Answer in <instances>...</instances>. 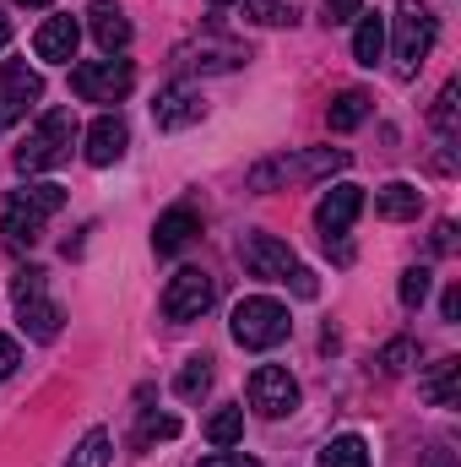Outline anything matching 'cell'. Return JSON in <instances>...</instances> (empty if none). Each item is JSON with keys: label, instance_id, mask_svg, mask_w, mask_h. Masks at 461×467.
Listing matches in <instances>:
<instances>
[{"label": "cell", "instance_id": "cell-1", "mask_svg": "<svg viewBox=\"0 0 461 467\" xmlns=\"http://www.w3.org/2000/svg\"><path fill=\"white\" fill-rule=\"evenodd\" d=\"M60 207H66V191H60V185H27V191H11V196L0 202V234H5V244L33 250V244L44 239V223H49Z\"/></svg>", "mask_w": 461, "mask_h": 467}, {"label": "cell", "instance_id": "cell-2", "mask_svg": "<svg viewBox=\"0 0 461 467\" xmlns=\"http://www.w3.org/2000/svg\"><path fill=\"white\" fill-rule=\"evenodd\" d=\"M77 115L71 109H49V115H38V125L27 130V141L16 147V174H44V169H60L66 158H71V147H77Z\"/></svg>", "mask_w": 461, "mask_h": 467}, {"label": "cell", "instance_id": "cell-3", "mask_svg": "<svg viewBox=\"0 0 461 467\" xmlns=\"http://www.w3.org/2000/svg\"><path fill=\"white\" fill-rule=\"evenodd\" d=\"M229 332H233V343H239V348L266 353V348H277V343H288L293 316H288V305H277V299L255 294V299H239V305H233Z\"/></svg>", "mask_w": 461, "mask_h": 467}, {"label": "cell", "instance_id": "cell-4", "mask_svg": "<svg viewBox=\"0 0 461 467\" xmlns=\"http://www.w3.org/2000/svg\"><path fill=\"white\" fill-rule=\"evenodd\" d=\"M347 158L343 147H315V152H299V158H261L255 169H250V191H277V185H288V180H326V174H343Z\"/></svg>", "mask_w": 461, "mask_h": 467}, {"label": "cell", "instance_id": "cell-5", "mask_svg": "<svg viewBox=\"0 0 461 467\" xmlns=\"http://www.w3.org/2000/svg\"><path fill=\"white\" fill-rule=\"evenodd\" d=\"M11 305H16V321H22V332H27L33 343H55V337H60L66 310L49 299V288H44V272H38V266L16 272V283H11Z\"/></svg>", "mask_w": 461, "mask_h": 467}, {"label": "cell", "instance_id": "cell-6", "mask_svg": "<svg viewBox=\"0 0 461 467\" xmlns=\"http://www.w3.org/2000/svg\"><path fill=\"white\" fill-rule=\"evenodd\" d=\"M435 38H440V16L418 0H402L396 5V77H413L429 60Z\"/></svg>", "mask_w": 461, "mask_h": 467}, {"label": "cell", "instance_id": "cell-7", "mask_svg": "<svg viewBox=\"0 0 461 467\" xmlns=\"http://www.w3.org/2000/svg\"><path fill=\"white\" fill-rule=\"evenodd\" d=\"M136 88V66L119 60V55H104V60H82L71 71V93L82 104H119L125 93Z\"/></svg>", "mask_w": 461, "mask_h": 467}, {"label": "cell", "instance_id": "cell-8", "mask_svg": "<svg viewBox=\"0 0 461 467\" xmlns=\"http://www.w3.org/2000/svg\"><path fill=\"white\" fill-rule=\"evenodd\" d=\"M212 299H218V277L201 266H179L163 288V316L169 321H201L212 310Z\"/></svg>", "mask_w": 461, "mask_h": 467}, {"label": "cell", "instance_id": "cell-9", "mask_svg": "<svg viewBox=\"0 0 461 467\" xmlns=\"http://www.w3.org/2000/svg\"><path fill=\"white\" fill-rule=\"evenodd\" d=\"M239 261H244L250 277H266V283H288L293 266H299L293 244H282L277 234H244L239 239Z\"/></svg>", "mask_w": 461, "mask_h": 467}, {"label": "cell", "instance_id": "cell-10", "mask_svg": "<svg viewBox=\"0 0 461 467\" xmlns=\"http://www.w3.org/2000/svg\"><path fill=\"white\" fill-rule=\"evenodd\" d=\"M250 408H255L261 419H288V413L299 408V380H293L282 364H261V369L250 375Z\"/></svg>", "mask_w": 461, "mask_h": 467}, {"label": "cell", "instance_id": "cell-11", "mask_svg": "<svg viewBox=\"0 0 461 467\" xmlns=\"http://www.w3.org/2000/svg\"><path fill=\"white\" fill-rule=\"evenodd\" d=\"M38 99H44V77L27 60H5L0 66V125H16Z\"/></svg>", "mask_w": 461, "mask_h": 467}, {"label": "cell", "instance_id": "cell-12", "mask_svg": "<svg viewBox=\"0 0 461 467\" xmlns=\"http://www.w3.org/2000/svg\"><path fill=\"white\" fill-rule=\"evenodd\" d=\"M358 213H364V185H332V191L321 196V207H315V229L332 244V239H343V234L353 229Z\"/></svg>", "mask_w": 461, "mask_h": 467}, {"label": "cell", "instance_id": "cell-13", "mask_svg": "<svg viewBox=\"0 0 461 467\" xmlns=\"http://www.w3.org/2000/svg\"><path fill=\"white\" fill-rule=\"evenodd\" d=\"M125 147H130V130H125V119L119 115H98L87 130H82V158L93 163V169H109L125 158Z\"/></svg>", "mask_w": 461, "mask_h": 467}, {"label": "cell", "instance_id": "cell-14", "mask_svg": "<svg viewBox=\"0 0 461 467\" xmlns=\"http://www.w3.org/2000/svg\"><path fill=\"white\" fill-rule=\"evenodd\" d=\"M201 115H207V104H201V93H196L190 82L163 88V93H158V104H152L158 130H185V125H201Z\"/></svg>", "mask_w": 461, "mask_h": 467}, {"label": "cell", "instance_id": "cell-15", "mask_svg": "<svg viewBox=\"0 0 461 467\" xmlns=\"http://www.w3.org/2000/svg\"><path fill=\"white\" fill-rule=\"evenodd\" d=\"M196 234H201V213H196L190 202H174V207L152 223V250H158V255H179Z\"/></svg>", "mask_w": 461, "mask_h": 467}, {"label": "cell", "instance_id": "cell-16", "mask_svg": "<svg viewBox=\"0 0 461 467\" xmlns=\"http://www.w3.org/2000/svg\"><path fill=\"white\" fill-rule=\"evenodd\" d=\"M77 44H82V22H77V16H49V22L33 33V55L49 60V66L77 60Z\"/></svg>", "mask_w": 461, "mask_h": 467}, {"label": "cell", "instance_id": "cell-17", "mask_svg": "<svg viewBox=\"0 0 461 467\" xmlns=\"http://www.w3.org/2000/svg\"><path fill=\"white\" fill-rule=\"evenodd\" d=\"M87 27H93V38H98V49H104V55H119V49L130 44V16L119 11V0H93Z\"/></svg>", "mask_w": 461, "mask_h": 467}, {"label": "cell", "instance_id": "cell-18", "mask_svg": "<svg viewBox=\"0 0 461 467\" xmlns=\"http://www.w3.org/2000/svg\"><path fill=\"white\" fill-rule=\"evenodd\" d=\"M418 207H424V191L413 180H391V185L374 191V213L385 223H407V218H418Z\"/></svg>", "mask_w": 461, "mask_h": 467}, {"label": "cell", "instance_id": "cell-19", "mask_svg": "<svg viewBox=\"0 0 461 467\" xmlns=\"http://www.w3.org/2000/svg\"><path fill=\"white\" fill-rule=\"evenodd\" d=\"M418 391H424L435 408H456L461 402V358H440V364H429V375L418 380Z\"/></svg>", "mask_w": 461, "mask_h": 467}, {"label": "cell", "instance_id": "cell-20", "mask_svg": "<svg viewBox=\"0 0 461 467\" xmlns=\"http://www.w3.org/2000/svg\"><path fill=\"white\" fill-rule=\"evenodd\" d=\"M369 109H374V99H369L364 88H347V93H337V99H332V109H326V125H332L337 136H347V130H358V125L369 119Z\"/></svg>", "mask_w": 461, "mask_h": 467}, {"label": "cell", "instance_id": "cell-21", "mask_svg": "<svg viewBox=\"0 0 461 467\" xmlns=\"http://www.w3.org/2000/svg\"><path fill=\"white\" fill-rule=\"evenodd\" d=\"M380 55H385V16H380V11H374V16L358 11V27H353V60H358V66H380Z\"/></svg>", "mask_w": 461, "mask_h": 467}, {"label": "cell", "instance_id": "cell-22", "mask_svg": "<svg viewBox=\"0 0 461 467\" xmlns=\"http://www.w3.org/2000/svg\"><path fill=\"white\" fill-rule=\"evenodd\" d=\"M429 125L440 130V141H456V130H461V82L456 77L440 88V99H435V109H429Z\"/></svg>", "mask_w": 461, "mask_h": 467}, {"label": "cell", "instance_id": "cell-23", "mask_svg": "<svg viewBox=\"0 0 461 467\" xmlns=\"http://www.w3.org/2000/svg\"><path fill=\"white\" fill-rule=\"evenodd\" d=\"M315 467H369V446H364V435H337V441H326Z\"/></svg>", "mask_w": 461, "mask_h": 467}, {"label": "cell", "instance_id": "cell-24", "mask_svg": "<svg viewBox=\"0 0 461 467\" xmlns=\"http://www.w3.org/2000/svg\"><path fill=\"white\" fill-rule=\"evenodd\" d=\"M212 386V358L207 353H196V358H185V369L174 375V397H185V402H196L201 391Z\"/></svg>", "mask_w": 461, "mask_h": 467}, {"label": "cell", "instance_id": "cell-25", "mask_svg": "<svg viewBox=\"0 0 461 467\" xmlns=\"http://www.w3.org/2000/svg\"><path fill=\"white\" fill-rule=\"evenodd\" d=\"M207 441L218 446V451H229L244 441V408H218L212 419H207Z\"/></svg>", "mask_w": 461, "mask_h": 467}, {"label": "cell", "instance_id": "cell-26", "mask_svg": "<svg viewBox=\"0 0 461 467\" xmlns=\"http://www.w3.org/2000/svg\"><path fill=\"white\" fill-rule=\"evenodd\" d=\"M429 288H435V272H429V266H407V272H402V283H396V299H402V310H424Z\"/></svg>", "mask_w": 461, "mask_h": 467}, {"label": "cell", "instance_id": "cell-27", "mask_svg": "<svg viewBox=\"0 0 461 467\" xmlns=\"http://www.w3.org/2000/svg\"><path fill=\"white\" fill-rule=\"evenodd\" d=\"M109 451H115L109 430H87V435H82V446L71 451V462H66V467H109Z\"/></svg>", "mask_w": 461, "mask_h": 467}, {"label": "cell", "instance_id": "cell-28", "mask_svg": "<svg viewBox=\"0 0 461 467\" xmlns=\"http://www.w3.org/2000/svg\"><path fill=\"white\" fill-rule=\"evenodd\" d=\"M179 435V419L174 413H147L141 424H136V446L147 451V446H158V441H174Z\"/></svg>", "mask_w": 461, "mask_h": 467}, {"label": "cell", "instance_id": "cell-29", "mask_svg": "<svg viewBox=\"0 0 461 467\" xmlns=\"http://www.w3.org/2000/svg\"><path fill=\"white\" fill-rule=\"evenodd\" d=\"M244 16L261 22V27H282V22H293L299 11H293L288 0H244Z\"/></svg>", "mask_w": 461, "mask_h": 467}, {"label": "cell", "instance_id": "cell-30", "mask_svg": "<svg viewBox=\"0 0 461 467\" xmlns=\"http://www.w3.org/2000/svg\"><path fill=\"white\" fill-rule=\"evenodd\" d=\"M413 358H418V343H413V337H391V343L380 348V369H385V375H407Z\"/></svg>", "mask_w": 461, "mask_h": 467}, {"label": "cell", "instance_id": "cell-31", "mask_svg": "<svg viewBox=\"0 0 461 467\" xmlns=\"http://www.w3.org/2000/svg\"><path fill=\"white\" fill-rule=\"evenodd\" d=\"M429 250H435V255H456V223H451V218H440V223H435Z\"/></svg>", "mask_w": 461, "mask_h": 467}, {"label": "cell", "instance_id": "cell-32", "mask_svg": "<svg viewBox=\"0 0 461 467\" xmlns=\"http://www.w3.org/2000/svg\"><path fill=\"white\" fill-rule=\"evenodd\" d=\"M321 11H326V22L337 27V22H353V16L364 11V0H321Z\"/></svg>", "mask_w": 461, "mask_h": 467}, {"label": "cell", "instance_id": "cell-33", "mask_svg": "<svg viewBox=\"0 0 461 467\" xmlns=\"http://www.w3.org/2000/svg\"><path fill=\"white\" fill-rule=\"evenodd\" d=\"M196 467H261L255 457H244V451H218V457H201Z\"/></svg>", "mask_w": 461, "mask_h": 467}, {"label": "cell", "instance_id": "cell-34", "mask_svg": "<svg viewBox=\"0 0 461 467\" xmlns=\"http://www.w3.org/2000/svg\"><path fill=\"white\" fill-rule=\"evenodd\" d=\"M16 364H22V348H16L11 337H0V380H11V375H16Z\"/></svg>", "mask_w": 461, "mask_h": 467}, {"label": "cell", "instance_id": "cell-35", "mask_svg": "<svg viewBox=\"0 0 461 467\" xmlns=\"http://www.w3.org/2000/svg\"><path fill=\"white\" fill-rule=\"evenodd\" d=\"M418 467H456V451H451V446H429Z\"/></svg>", "mask_w": 461, "mask_h": 467}, {"label": "cell", "instance_id": "cell-36", "mask_svg": "<svg viewBox=\"0 0 461 467\" xmlns=\"http://www.w3.org/2000/svg\"><path fill=\"white\" fill-rule=\"evenodd\" d=\"M440 316H446V321H461V288H451V294L440 299Z\"/></svg>", "mask_w": 461, "mask_h": 467}, {"label": "cell", "instance_id": "cell-37", "mask_svg": "<svg viewBox=\"0 0 461 467\" xmlns=\"http://www.w3.org/2000/svg\"><path fill=\"white\" fill-rule=\"evenodd\" d=\"M5 44H11V16L0 11V49H5Z\"/></svg>", "mask_w": 461, "mask_h": 467}, {"label": "cell", "instance_id": "cell-38", "mask_svg": "<svg viewBox=\"0 0 461 467\" xmlns=\"http://www.w3.org/2000/svg\"><path fill=\"white\" fill-rule=\"evenodd\" d=\"M11 5H55V0H11Z\"/></svg>", "mask_w": 461, "mask_h": 467}, {"label": "cell", "instance_id": "cell-39", "mask_svg": "<svg viewBox=\"0 0 461 467\" xmlns=\"http://www.w3.org/2000/svg\"><path fill=\"white\" fill-rule=\"evenodd\" d=\"M212 5H233V0H212Z\"/></svg>", "mask_w": 461, "mask_h": 467}]
</instances>
